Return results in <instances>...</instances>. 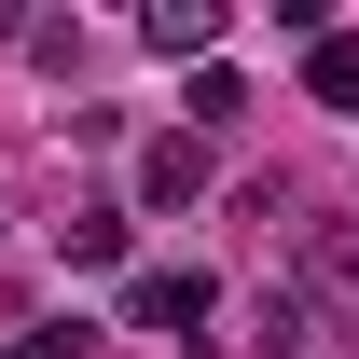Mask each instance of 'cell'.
<instances>
[{
	"label": "cell",
	"mask_w": 359,
	"mask_h": 359,
	"mask_svg": "<svg viewBox=\"0 0 359 359\" xmlns=\"http://www.w3.org/2000/svg\"><path fill=\"white\" fill-rule=\"evenodd\" d=\"M304 290H318L332 318H359V222H318V235H304Z\"/></svg>",
	"instance_id": "obj_2"
},
{
	"label": "cell",
	"mask_w": 359,
	"mask_h": 359,
	"mask_svg": "<svg viewBox=\"0 0 359 359\" xmlns=\"http://www.w3.org/2000/svg\"><path fill=\"white\" fill-rule=\"evenodd\" d=\"M14 359H97V346H83V332H28Z\"/></svg>",
	"instance_id": "obj_7"
},
{
	"label": "cell",
	"mask_w": 359,
	"mask_h": 359,
	"mask_svg": "<svg viewBox=\"0 0 359 359\" xmlns=\"http://www.w3.org/2000/svg\"><path fill=\"white\" fill-rule=\"evenodd\" d=\"M208 194V138H152L138 152V208H194Z\"/></svg>",
	"instance_id": "obj_3"
},
{
	"label": "cell",
	"mask_w": 359,
	"mask_h": 359,
	"mask_svg": "<svg viewBox=\"0 0 359 359\" xmlns=\"http://www.w3.org/2000/svg\"><path fill=\"white\" fill-rule=\"evenodd\" d=\"M208 304H222V290H208L194 263H166V276H138V290H125V318H138V332H166V346H194Z\"/></svg>",
	"instance_id": "obj_1"
},
{
	"label": "cell",
	"mask_w": 359,
	"mask_h": 359,
	"mask_svg": "<svg viewBox=\"0 0 359 359\" xmlns=\"http://www.w3.org/2000/svg\"><path fill=\"white\" fill-rule=\"evenodd\" d=\"M304 83H318V111H359V42H318Z\"/></svg>",
	"instance_id": "obj_6"
},
{
	"label": "cell",
	"mask_w": 359,
	"mask_h": 359,
	"mask_svg": "<svg viewBox=\"0 0 359 359\" xmlns=\"http://www.w3.org/2000/svg\"><path fill=\"white\" fill-rule=\"evenodd\" d=\"M55 249H69V263H125V208H69V222H55Z\"/></svg>",
	"instance_id": "obj_4"
},
{
	"label": "cell",
	"mask_w": 359,
	"mask_h": 359,
	"mask_svg": "<svg viewBox=\"0 0 359 359\" xmlns=\"http://www.w3.org/2000/svg\"><path fill=\"white\" fill-rule=\"evenodd\" d=\"M138 28H152V42H166V55H208V28H222V14H208V0H152Z\"/></svg>",
	"instance_id": "obj_5"
}]
</instances>
